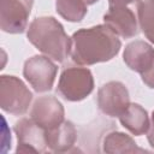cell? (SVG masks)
<instances>
[{
  "label": "cell",
  "instance_id": "cell-1",
  "mask_svg": "<svg viewBox=\"0 0 154 154\" xmlns=\"http://www.w3.org/2000/svg\"><path fill=\"white\" fill-rule=\"evenodd\" d=\"M71 38V58L78 65L108 61L119 53L122 47L118 35L106 24L79 29Z\"/></svg>",
  "mask_w": 154,
  "mask_h": 154
},
{
  "label": "cell",
  "instance_id": "cell-10",
  "mask_svg": "<svg viewBox=\"0 0 154 154\" xmlns=\"http://www.w3.org/2000/svg\"><path fill=\"white\" fill-rule=\"evenodd\" d=\"M103 22L109 29L123 38L134 37L140 31L138 18L134 8L130 6H108V11L103 16Z\"/></svg>",
  "mask_w": 154,
  "mask_h": 154
},
{
  "label": "cell",
  "instance_id": "cell-16",
  "mask_svg": "<svg viewBox=\"0 0 154 154\" xmlns=\"http://www.w3.org/2000/svg\"><path fill=\"white\" fill-rule=\"evenodd\" d=\"M140 29L144 36L154 43V0H142L137 7Z\"/></svg>",
  "mask_w": 154,
  "mask_h": 154
},
{
  "label": "cell",
  "instance_id": "cell-17",
  "mask_svg": "<svg viewBox=\"0 0 154 154\" xmlns=\"http://www.w3.org/2000/svg\"><path fill=\"white\" fill-rule=\"evenodd\" d=\"M142 0H108V6L113 5H124V6H130V7H138L140 2Z\"/></svg>",
  "mask_w": 154,
  "mask_h": 154
},
{
  "label": "cell",
  "instance_id": "cell-11",
  "mask_svg": "<svg viewBox=\"0 0 154 154\" xmlns=\"http://www.w3.org/2000/svg\"><path fill=\"white\" fill-rule=\"evenodd\" d=\"M64 116L65 112L61 102L52 95L36 99L30 111V118L46 131L59 126L65 120Z\"/></svg>",
  "mask_w": 154,
  "mask_h": 154
},
{
  "label": "cell",
  "instance_id": "cell-6",
  "mask_svg": "<svg viewBox=\"0 0 154 154\" xmlns=\"http://www.w3.org/2000/svg\"><path fill=\"white\" fill-rule=\"evenodd\" d=\"M58 67L47 55H34L24 63L23 76L37 93L52 89Z\"/></svg>",
  "mask_w": 154,
  "mask_h": 154
},
{
  "label": "cell",
  "instance_id": "cell-7",
  "mask_svg": "<svg viewBox=\"0 0 154 154\" xmlns=\"http://www.w3.org/2000/svg\"><path fill=\"white\" fill-rule=\"evenodd\" d=\"M34 0H0V28L8 34L26 29Z\"/></svg>",
  "mask_w": 154,
  "mask_h": 154
},
{
  "label": "cell",
  "instance_id": "cell-2",
  "mask_svg": "<svg viewBox=\"0 0 154 154\" xmlns=\"http://www.w3.org/2000/svg\"><path fill=\"white\" fill-rule=\"evenodd\" d=\"M29 42L48 58L64 63L71 54L72 38L67 36L64 26L54 17L35 18L26 32Z\"/></svg>",
  "mask_w": 154,
  "mask_h": 154
},
{
  "label": "cell",
  "instance_id": "cell-8",
  "mask_svg": "<svg viewBox=\"0 0 154 154\" xmlns=\"http://www.w3.org/2000/svg\"><path fill=\"white\" fill-rule=\"evenodd\" d=\"M18 140L17 153H43L46 152L47 131L31 118H22L14 124Z\"/></svg>",
  "mask_w": 154,
  "mask_h": 154
},
{
  "label": "cell",
  "instance_id": "cell-12",
  "mask_svg": "<svg viewBox=\"0 0 154 154\" xmlns=\"http://www.w3.org/2000/svg\"><path fill=\"white\" fill-rule=\"evenodd\" d=\"M77 140L76 126L70 120H64L59 126L47 131L48 148L55 153L70 152Z\"/></svg>",
  "mask_w": 154,
  "mask_h": 154
},
{
  "label": "cell",
  "instance_id": "cell-3",
  "mask_svg": "<svg viewBox=\"0 0 154 154\" xmlns=\"http://www.w3.org/2000/svg\"><path fill=\"white\" fill-rule=\"evenodd\" d=\"M32 93L16 76L0 77V107L13 116H22L29 109Z\"/></svg>",
  "mask_w": 154,
  "mask_h": 154
},
{
  "label": "cell",
  "instance_id": "cell-4",
  "mask_svg": "<svg viewBox=\"0 0 154 154\" xmlns=\"http://www.w3.org/2000/svg\"><path fill=\"white\" fill-rule=\"evenodd\" d=\"M93 89L94 78L90 70L81 66H70L61 72L57 91L67 101H81Z\"/></svg>",
  "mask_w": 154,
  "mask_h": 154
},
{
  "label": "cell",
  "instance_id": "cell-9",
  "mask_svg": "<svg viewBox=\"0 0 154 154\" xmlns=\"http://www.w3.org/2000/svg\"><path fill=\"white\" fill-rule=\"evenodd\" d=\"M130 105L129 90L122 82L111 81L103 84L97 91L99 109L109 117H118Z\"/></svg>",
  "mask_w": 154,
  "mask_h": 154
},
{
  "label": "cell",
  "instance_id": "cell-13",
  "mask_svg": "<svg viewBox=\"0 0 154 154\" xmlns=\"http://www.w3.org/2000/svg\"><path fill=\"white\" fill-rule=\"evenodd\" d=\"M119 120L120 124L135 136L147 134L150 126L147 111L138 103H130L125 112L119 116Z\"/></svg>",
  "mask_w": 154,
  "mask_h": 154
},
{
  "label": "cell",
  "instance_id": "cell-15",
  "mask_svg": "<svg viewBox=\"0 0 154 154\" xmlns=\"http://www.w3.org/2000/svg\"><path fill=\"white\" fill-rule=\"evenodd\" d=\"M57 12L69 22H81L88 12V4L84 0H57Z\"/></svg>",
  "mask_w": 154,
  "mask_h": 154
},
{
  "label": "cell",
  "instance_id": "cell-19",
  "mask_svg": "<svg viewBox=\"0 0 154 154\" xmlns=\"http://www.w3.org/2000/svg\"><path fill=\"white\" fill-rule=\"evenodd\" d=\"M88 5H91V4H94V2H96V1H99V0H84Z\"/></svg>",
  "mask_w": 154,
  "mask_h": 154
},
{
  "label": "cell",
  "instance_id": "cell-14",
  "mask_svg": "<svg viewBox=\"0 0 154 154\" xmlns=\"http://www.w3.org/2000/svg\"><path fill=\"white\" fill-rule=\"evenodd\" d=\"M103 152L105 153H143L147 150L140 148L129 135L119 131H113L107 134V136L103 140Z\"/></svg>",
  "mask_w": 154,
  "mask_h": 154
},
{
  "label": "cell",
  "instance_id": "cell-5",
  "mask_svg": "<svg viewBox=\"0 0 154 154\" xmlns=\"http://www.w3.org/2000/svg\"><path fill=\"white\" fill-rule=\"evenodd\" d=\"M124 63L132 71L141 75L143 83L154 89V48L142 40L126 45L123 53Z\"/></svg>",
  "mask_w": 154,
  "mask_h": 154
},
{
  "label": "cell",
  "instance_id": "cell-18",
  "mask_svg": "<svg viewBox=\"0 0 154 154\" xmlns=\"http://www.w3.org/2000/svg\"><path fill=\"white\" fill-rule=\"evenodd\" d=\"M148 142L154 148V111L152 113V123H150V126L148 130Z\"/></svg>",
  "mask_w": 154,
  "mask_h": 154
}]
</instances>
